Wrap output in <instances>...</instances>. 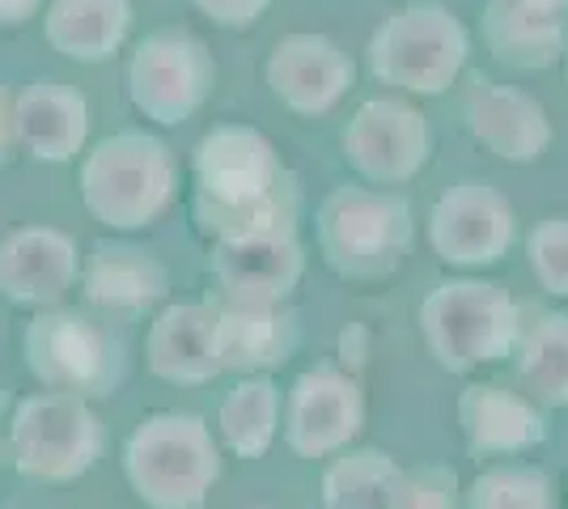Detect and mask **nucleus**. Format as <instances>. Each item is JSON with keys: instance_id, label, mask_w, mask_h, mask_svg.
Wrapping results in <instances>:
<instances>
[{"instance_id": "17", "label": "nucleus", "mask_w": 568, "mask_h": 509, "mask_svg": "<svg viewBox=\"0 0 568 509\" xmlns=\"http://www.w3.org/2000/svg\"><path fill=\"white\" fill-rule=\"evenodd\" d=\"M81 276L77 243L51 225H22L0 243V293L13 306H60Z\"/></svg>"}, {"instance_id": "32", "label": "nucleus", "mask_w": 568, "mask_h": 509, "mask_svg": "<svg viewBox=\"0 0 568 509\" xmlns=\"http://www.w3.org/2000/svg\"><path fill=\"white\" fill-rule=\"evenodd\" d=\"M43 9V0H0V30H22L26 22H34Z\"/></svg>"}, {"instance_id": "22", "label": "nucleus", "mask_w": 568, "mask_h": 509, "mask_svg": "<svg viewBox=\"0 0 568 509\" xmlns=\"http://www.w3.org/2000/svg\"><path fill=\"white\" fill-rule=\"evenodd\" d=\"M479 34L488 55L514 73H539L565 55V13L539 0H488Z\"/></svg>"}, {"instance_id": "19", "label": "nucleus", "mask_w": 568, "mask_h": 509, "mask_svg": "<svg viewBox=\"0 0 568 509\" xmlns=\"http://www.w3.org/2000/svg\"><path fill=\"white\" fill-rule=\"evenodd\" d=\"M170 289L166 264L136 243L102 238L90 246L81 264V293L85 302L111 318H141L149 315Z\"/></svg>"}, {"instance_id": "16", "label": "nucleus", "mask_w": 568, "mask_h": 509, "mask_svg": "<svg viewBox=\"0 0 568 509\" xmlns=\"http://www.w3.org/2000/svg\"><path fill=\"white\" fill-rule=\"evenodd\" d=\"M216 318V357L221 369L234 374H272L281 369L302 339V318L288 302H242L213 293L209 297Z\"/></svg>"}, {"instance_id": "30", "label": "nucleus", "mask_w": 568, "mask_h": 509, "mask_svg": "<svg viewBox=\"0 0 568 509\" xmlns=\"http://www.w3.org/2000/svg\"><path fill=\"white\" fill-rule=\"evenodd\" d=\"M276 0H195V9L221 30H251Z\"/></svg>"}, {"instance_id": "13", "label": "nucleus", "mask_w": 568, "mask_h": 509, "mask_svg": "<svg viewBox=\"0 0 568 509\" xmlns=\"http://www.w3.org/2000/svg\"><path fill=\"white\" fill-rule=\"evenodd\" d=\"M267 90L297 120H323L356 85L353 55L327 34H284L267 55Z\"/></svg>"}, {"instance_id": "27", "label": "nucleus", "mask_w": 568, "mask_h": 509, "mask_svg": "<svg viewBox=\"0 0 568 509\" xmlns=\"http://www.w3.org/2000/svg\"><path fill=\"white\" fill-rule=\"evenodd\" d=\"M463 509H556V488L530 462H497L475 476Z\"/></svg>"}, {"instance_id": "5", "label": "nucleus", "mask_w": 568, "mask_h": 509, "mask_svg": "<svg viewBox=\"0 0 568 509\" xmlns=\"http://www.w3.org/2000/svg\"><path fill=\"white\" fill-rule=\"evenodd\" d=\"M369 73L399 94H446L467 69L471 34L442 0H412L369 34Z\"/></svg>"}, {"instance_id": "7", "label": "nucleus", "mask_w": 568, "mask_h": 509, "mask_svg": "<svg viewBox=\"0 0 568 509\" xmlns=\"http://www.w3.org/2000/svg\"><path fill=\"white\" fill-rule=\"evenodd\" d=\"M102 420L90 399H77L64 390L26 395L9 420V462L26 480L39 485H72L85 476L102 455Z\"/></svg>"}, {"instance_id": "15", "label": "nucleus", "mask_w": 568, "mask_h": 509, "mask_svg": "<svg viewBox=\"0 0 568 509\" xmlns=\"http://www.w3.org/2000/svg\"><path fill=\"white\" fill-rule=\"evenodd\" d=\"M463 123L488 153H497L500 162H514V166L539 162L551 145V120H547L544 102L484 73H475L463 90Z\"/></svg>"}, {"instance_id": "8", "label": "nucleus", "mask_w": 568, "mask_h": 509, "mask_svg": "<svg viewBox=\"0 0 568 509\" xmlns=\"http://www.w3.org/2000/svg\"><path fill=\"white\" fill-rule=\"evenodd\" d=\"M26 365L48 390L77 399H106L128 378L123 339L90 315L60 306H48L26 323Z\"/></svg>"}, {"instance_id": "31", "label": "nucleus", "mask_w": 568, "mask_h": 509, "mask_svg": "<svg viewBox=\"0 0 568 509\" xmlns=\"http://www.w3.org/2000/svg\"><path fill=\"white\" fill-rule=\"evenodd\" d=\"M18 153V123H13V94L0 81V166H9Z\"/></svg>"}, {"instance_id": "34", "label": "nucleus", "mask_w": 568, "mask_h": 509, "mask_svg": "<svg viewBox=\"0 0 568 509\" xmlns=\"http://www.w3.org/2000/svg\"><path fill=\"white\" fill-rule=\"evenodd\" d=\"M0 467H4V441H0Z\"/></svg>"}, {"instance_id": "11", "label": "nucleus", "mask_w": 568, "mask_h": 509, "mask_svg": "<svg viewBox=\"0 0 568 509\" xmlns=\"http://www.w3.org/2000/svg\"><path fill=\"white\" fill-rule=\"evenodd\" d=\"M344 157L348 166L374 183V187H399L412 183L433 157V128L425 111L412 106L407 98H369L356 111L344 136Z\"/></svg>"}, {"instance_id": "9", "label": "nucleus", "mask_w": 568, "mask_h": 509, "mask_svg": "<svg viewBox=\"0 0 568 509\" xmlns=\"http://www.w3.org/2000/svg\"><path fill=\"white\" fill-rule=\"evenodd\" d=\"M216 85V60L187 30L144 34L128 60V98L144 120L179 128L187 123Z\"/></svg>"}, {"instance_id": "14", "label": "nucleus", "mask_w": 568, "mask_h": 509, "mask_svg": "<svg viewBox=\"0 0 568 509\" xmlns=\"http://www.w3.org/2000/svg\"><path fill=\"white\" fill-rule=\"evenodd\" d=\"M213 281L216 293L242 302H288L302 285L306 251L297 243V230H255L213 238Z\"/></svg>"}, {"instance_id": "28", "label": "nucleus", "mask_w": 568, "mask_h": 509, "mask_svg": "<svg viewBox=\"0 0 568 509\" xmlns=\"http://www.w3.org/2000/svg\"><path fill=\"white\" fill-rule=\"evenodd\" d=\"M390 509H463L458 471L446 462H416L403 467Z\"/></svg>"}, {"instance_id": "23", "label": "nucleus", "mask_w": 568, "mask_h": 509, "mask_svg": "<svg viewBox=\"0 0 568 509\" xmlns=\"http://www.w3.org/2000/svg\"><path fill=\"white\" fill-rule=\"evenodd\" d=\"M132 34V0H51L43 39L77 64L111 60Z\"/></svg>"}, {"instance_id": "2", "label": "nucleus", "mask_w": 568, "mask_h": 509, "mask_svg": "<svg viewBox=\"0 0 568 509\" xmlns=\"http://www.w3.org/2000/svg\"><path fill=\"white\" fill-rule=\"evenodd\" d=\"M314 238H318V255L327 259L335 276L369 285L399 272L416 238V225L403 195L382 192L374 183L369 187L344 183L318 204Z\"/></svg>"}, {"instance_id": "21", "label": "nucleus", "mask_w": 568, "mask_h": 509, "mask_svg": "<svg viewBox=\"0 0 568 509\" xmlns=\"http://www.w3.org/2000/svg\"><path fill=\"white\" fill-rule=\"evenodd\" d=\"M149 369L170 387H204L221 374L216 318L209 302H174L153 318L144 339Z\"/></svg>"}, {"instance_id": "12", "label": "nucleus", "mask_w": 568, "mask_h": 509, "mask_svg": "<svg viewBox=\"0 0 568 509\" xmlns=\"http://www.w3.org/2000/svg\"><path fill=\"white\" fill-rule=\"evenodd\" d=\"M284 446L297 459H332L365 429V390L335 365H314L284 395Z\"/></svg>"}, {"instance_id": "35", "label": "nucleus", "mask_w": 568, "mask_h": 509, "mask_svg": "<svg viewBox=\"0 0 568 509\" xmlns=\"http://www.w3.org/2000/svg\"><path fill=\"white\" fill-rule=\"evenodd\" d=\"M565 81H568V60H565Z\"/></svg>"}, {"instance_id": "29", "label": "nucleus", "mask_w": 568, "mask_h": 509, "mask_svg": "<svg viewBox=\"0 0 568 509\" xmlns=\"http://www.w3.org/2000/svg\"><path fill=\"white\" fill-rule=\"evenodd\" d=\"M526 259L551 297H568V217H547L526 234Z\"/></svg>"}, {"instance_id": "20", "label": "nucleus", "mask_w": 568, "mask_h": 509, "mask_svg": "<svg viewBox=\"0 0 568 509\" xmlns=\"http://www.w3.org/2000/svg\"><path fill=\"white\" fill-rule=\"evenodd\" d=\"M13 123H18V149L34 162L64 166L90 141V106L85 94L64 81H30L13 94Z\"/></svg>"}, {"instance_id": "10", "label": "nucleus", "mask_w": 568, "mask_h": 509, "mask_svg": "<svg viewBox=\"0 0 568 509\" xmlns=\"http://www.w3.org/2000/svg\"><path fill=\"white\" fill-rule=\"evenodd\" d=\"M518 238V217L509 195L484 183L467 179L450 192L437 195L433 213H428V246L442 264L479 272L493 267L509 255V246Z\"/></svg>"}, {"instance_id": "25", "label": "nucleus", "mask_w": 568, "mask_h": 509, "mask_svg": "<svg viewBox=\"0 0 568 509\" xmlns=\"http://www.w3.org/2000/svg\"><path fill=\"white\" fill-rule=\"evenodd\" d=\"M221 441L237 459H260L281 429V387L267 374H242L216 413Z\"/></svg>"}, {"instance_id": "1", "label": "nucleus", "mask_w": 568, "mask_h": 509, "mask_svg": "<svg viewBox=\"0 0 568 509\" xmlns=\"http://www.w3.org/2000/svg\"><path fill=\"white\" fill-rule=\"evenodd\" d=\"M191 221L204 238L297 230V179L251 123H216L191 153Z\"/></svg>"}, {"instance_id": "18", "label": "nucleus", "mask_w": 568, "mask_h": 509, "mask_svg": "<svg viewBox=\"0 0 568 509\" xmlns=\"http://www.w3.org/2000/svg\"><path fill=\"white\" fill-rule=\"evenodd\" d=\"M458 429L475 459H509L547 441L544 408L500 383H467L458 390Z\"/></svg>"}, {"instance_id": "4", "label": "nucleus", "mask_w": 568, "mask_h": 509, "mask_svg": "<svg viewBox=\"0 0 568 509\" xmlns=\"http://www.w3.org/2000/svg\"><path fill=\"white\" fill-rule=\"evenodd\" d=\"M123 476L149 509H200L221 480V446L200 416L153 413L123 441Z\"/></svg>"}, {"instance_id": "3", "label": "nucleus", "mask_w": 568, "mask_h": 509, "mask_svg": "<svg viewBox=\"0 0 568 509\" xmlns=\"http://www.w3.org/2000/svg\"><path fill=\"white\" fill-rule=\"evenodd\" d=\"M179 187V166L162 136L153 132H115L98 141L81 162V200L90 217L106 230L132 234L162 217Z\"/></svg>"}, {"instance_id": "6", "label": "nucleus", "mask_w": 568, "mask_h": 509, "mask_svg": "<svg viewBox=\"0 0 568 509\" xmlns=\"http://www.w3.org/2000/svg\"><path fill=\"white\" fill-rule=\"evenodd\" d=\"M518 332L521 306L497 281H442L420 302V336L428 357L450 374H471L479 365L509 357Z\"/></svg>"}, {"instance_id": "24", "label": "nucleus", "mask_w": 568, "mask_h": 509, "mask_svg": "<svg viewBox=\"0 0 568 509\" xmlns=\"http://www.w3.org/2000/svg\"><path fill=\"white\" fill-rule=\"evenodd\" d=\"M514 369L521 390L539 408H568V315L551 311L526 323L514 339Z\"/></svg>"}, {"instance_id": "26", "label": "nucleus", "mask_w": 568, "mask_h": 509, "mask_svg": "<svg viewBox=\"0 0 568 509\" xmlns=\"http://www.w3.org/2000/svg\"><path fill=\"white\" fill-rule=\"evenodd\" d=\"M399 462L378 446H356L339 450V459L323 471V506L327 509H390L395 485H399Z\"/></svg>"}, {"instance_id": "33", "label": "nucleus", "mask_w": 568, "mask_h": 509, "mask_svg": "<svg viewBox=\"0 0 568 509\" xmlns=\"http://www.w3.org/2000/svg\"><path fill=\"white\" fill-rule=\"evenodd\" d=\"M539 4H551V9H560V13L568 9V0H539Z\"/></svg>"}]
</instances>
